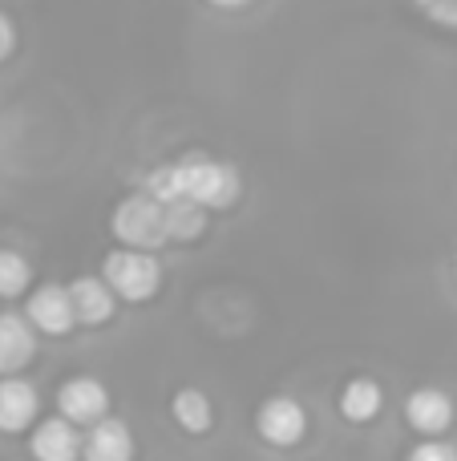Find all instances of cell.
<instances>
[{"label":"cell","instance_id":"6da1fadb","mask_svg":"<svg viewBox=\"0 0 457 461\" xmlns=\"http://www.w3.org/2000/svg\"><path fill=\"white\" fill-rule=\"evenodd\" d=\"M178 186H183L186 199L202 203L207 211H227L239 199V170L227 167V162L191 154V158L178 162Z\"/></svg>","mask_w":457,"mask_h":461},{"label":"cell","instance_id":"7a4b0ae2","mask_svg":"<svg viewBox=\"0 0 457 461\" xmlns=\"http://www.w3.org/2000/svg\"><path fill=\"white\" fill-rule=\"evenodd\" d=\"M102 276L110 279L118 300H130V303L150 300L162 284V267H158V259H154V251H146V247H126V243L105 255Z\"/></svg>","mask_w":457,"mask_h":461},{"label":"cell","instance_id":"3957f363","mask_svg":"<svg viewBox=\"0 0 457 461\" xmlns=\"http://www.w3.org/2000/svg\"><path fill=\"white\" fill-rule=\"evenodd\" d=\"M110 227H113V235H118V243H126V247H146V251H158L162 243H170L162 203L154 199L150 191L121 199L118 207H113Z\"/></svg>","mask_w":457,"mask_h":461},{"label":"cell","instance_id":"277c9868","mask_svg":"<svg viewBox=\"0 0 457 461\" xmlns=\"http://www.w3.org/2000/svg\"><path fill=\"white\" fill-rule=\"evenodd\" d=\"M255 429H259V438H264L267 446L288 449V446H296V441H304L308 413H304V405H300L296 397H267L264 405H259V413H255Z\"/></svg>","mask_w":457,"mask_h":461},{"label":"cell","instance_id":"5b68a950","mask_svg":"<svg viewBox=\"0 0 457 461\" xmlns=\"http://www.w3.org/2000/svg\"><path fill=\"white\" fill-rule=\"evenodd\" d=\"M24 316H29L32 328L45 336H65V332H73V324H77L73 295H69V287H61V284H40L37 292L29 295V303H24Z\"/></svg>","mask_w":457,"mask_h":461},{"label":"cell","instance_id":"8992f818","mask_svg":"<svg viewBox=\"0 0 457 461\" xmlns=\"http://www.w3.org/2000/svg\"><path fill=\"white\" fill-rule=\"evenodd\" d=\"M57 409H61V417H69L73 425H94L105 417V409H110V393H105L102 381H94V376H73V381L61 384V393H57Z\"/></svg>","mask_w":457,"mask_h":461},{"label":"cell","instance_id":"52a82bcc","mask_svg":"<svg viewBox=\"0 0 457 461\" xmlns=\"http://www.w3.org/2000/svg\"><path fill=\"white\" fill-rule=\"evenodd\" d=\"M405 421L421 433V438H437L450 429L453 421V397L442 389H413L405 401Z\"/></svg>","mask_w":457,"mask_h":461},{"label":"cell","instance_id":"ba28073f","mask_svg":"<svg viewBox=\"0 0 457 461\" xmlns=\"http://www.w3.org/2000/svg\"><path fill=\"white\" fill-rule=\"evenodd\" d=\"M37 352V332H32L29 316L16 312H0V376L21 373Z\"/></svg>","mask_w":457,"mask_h":461},{"label":"cell","instance_id":"9c48e42d","mask_svg":"<svg viewBox=\"0 0 457 461\" xmlns=\"http://www.w3.org/2000/svg\"><path fill=\"white\" fill-rule=\"evenodd\" d=\"M73 295V312H77V324H105L118 308V292L110 287V279L97 276H81L69 284Z\"/></svg>","mask_w":457,"mask_h":461},{"label":"cell","instance_id":"30bf717a","mask_svg":"<svg viewBox=\"0 0 457 461\" xmlns=\"http://www.w3.org/2000/svg\"><path fill=\"white\" fill-rule=\"evenodd\" d=\"M37 417V389L21 376H0V433H21Z\"/></svg>","mask_w":457,"mask_h":461},{"label":"cell","instance_id":"8fae6325","mask_svg":"<svg viewBox=\"0 0 457 461\" xmlns=\"http://www.w3.org/2000/svg\"><path fill=\"white\" fill-rule=\"evenodd\" d=\"M81 446L85 441L77 438V429H73L69 417H53V421H40L37 433H32L29 449L37 454L40 461H73L81 454Z\"/></svg>","mask_w":457,"mask_h":461},{"label":"cell","instance_id":"7c38bea8","mask_svg":"<svg viewBox=\"0 0 457 461\" xmlns=\"http://www.w3.org/2000/svg\"><path fill=\"white\" fill-rule=\"evenodd\" d=\"M81 454L89 461H126L134 454V438H130V429L118 417H102V421L89 425V438L81 446Z\"/></svg>","mask_w":457,"mask_h":461},{"label":"cell","instance_id":"4fadbf2b","mask_svg":"<svg viewBox=\"0 0 457 461\" xmlns=\"http://www.w3.org/2000/svg\"><path fill=\"white\" fill-rule=\"evenodd\" d=\"M381 405H385V397H381V384L369 381V376H356V381L345 384V393H340V417L353 425H364L372 421V417L381 413Z\"/></svg>","mask_w":457,"mask_h":461},{"label":"cell","instance_id":"5bb4252c","mask_svg":"<svg viewBox=\"0 0 457 461\" xmlns=\"http://www.w3.org/2000/svg\"><path fill=\"white\" fill-rule=\"evenodd\" d=\"M162 215H166V230H170L175 243H191V239H199L202 227H207V207L194 203V199H186V194L162 203Z\"/></svg>","mask_w":457,"mask_h":461},{"label":"cell","instance_id":"9a60e30c","mask_svg":"<svg viewBox=\"0 0 457 461\" xmlns=\"http://www.w3.org/2000/svg\"><path fill=\"white\" fill-rule=\"evenodd\" d=\"M211 401H207V393H199V389H178V397H175V421L183 425L186 433H207L211 429Z\"/></svg>","mask_w":457,"mask_h":461},{"label":"cell","instance_id":"2e32d148","mask_svg":"<svg viewBox=\"0 0 457 461\" xmlns=\"http://www.w3.org/2000/svg\"><path fill=\"white\" fill-rule=\"evenodd\" d=\"M29 279H32V267L21 251H8L0 247V295L13 300V295H24L29 292Z\"/></svg>","mask_w":457,"mask_h":461},{"label":"cell","instance_id":"e0dca14e","mask_svg":"<svg viewBox=\"0 0 457 461\" xmlns=\"http://www.w3.org/2000/svg\"><path fill=\"white\" fill-rule=\"evenodd\" d=\"M146 191H150L158 203L178 199V194H183V186H178V162H162V167H154L150 178H146Z\"/></svg>","mask_w":457,"mask_h":461},{"label":"cell","instance_id":"ac0fdd59","mask_svg":"<svg viewBox=\"0 0 457 461\" xmlns=\"http://www.w3.org/2000/svg\"><path fill=\"white\" fill-rule=\"evenodd\" d=\"M413 461H457V446L450 441H421V446L409 449Z\"/></svg>","mask_w":457,"mask_h":461},{"label":"cell","instance_id":"d6986e66","mask_svg":"<svg viewBox=\"0 0 457 461\" xmlns=\"http://www.w3.org/2000/svg\"><path fill=\"white\" fill-rule=\"evenodd\" d=\"M13 49H16V24L0 13V61H4V57H13Z\"/></svg>","mask_w":457,"mask_h":461},{"label":"cell","instance_id":"ffe728a7","mask_svg":"<svg viewBox=\"0 0 457 461\" xmlns=\"http://www.w3.org/2000/svg\"><path fill=\"white\" fill-rule=\"evenodd\" d=\"M211 5H215V8H243L247 0H211Z\"/></svg>","mask_w":457,"mask_h":461},{"label":"cell","instance_id":"44dd1931","mask_svg":"<svg viewBox=\"0 0 457 461\" xmlns=\"http://www.w3.org/2000/svg\"><path fill=\"white\" fill-rule=\"evenodd\" d=\"M453 276H457V263H453Z\"/></svg>","mask_w":457,"mask_h":461}]
</instances>
